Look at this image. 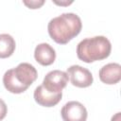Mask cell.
I'll return each mask as SVG.
<instances>
[{"label": "cell", "instance_id": "4", "mask_svg": "<svg viewBox=\"0 0 121 121\" xmlns=\"http://www.w3.org/2000/svg\"><path fill=\"white\" fill-rule=\"evenodd\" d=\"M67 75L71 83L78 88H86L92 85L94 78L92 73L80 65H71L67 68Z\"/></svg>", "mask_w": 121, "mask_h": 121}, {"label": "cell", "instance_id": "3", "mask_svg": "<svg viewBox=\"0 0 121 121\" xmlns=\"http://www.w3.org/2000/svg\"><path fill=\"white\" fill-rule=\"evenodd\" d=\"M68 80L69 77L66 72L60 70H53L45 75L42 85L48 92L58 94L61 93V91L66 87Z\"/></svg>", "mask_w": 121, "mask_h": 121}, {"label": "cell", "instance_id": "12", "mask_svg": "<svg viewBox=\"0 0 121 121\" xmlns=\"http://www.w3.org/2000/svg\"><path fill=\"white\" fill-rule=\"evenodd\" d=\"M23 3L29 9H40L43 4H44V1L43 0H30V1H26V0H24Z\"/></svg>", "mask_w": 121, "mask_h": 121}, {"label": "cell", "instance_id": "14", "mask_svg": "<svg viewBox=\"0 0 121 121\" xmlns=\"http://www.w3.org/2000/svg\"><path fill=\"white\" fill-rule=\"evenodd\" d=\"M111 121H121V112H116L111 119Z\"/></svg>", "mask_w": 121, "mask_h": 121}, {"label": "cell", "instance_id": "9", "mask_svg": "<svg viewBox=\"0 0 121 121\" xmlns=\"http://www.w3.org/2000/svg\"><path fill=\"white\" fill-rule=\"evenodd\" d=\"M34 58L37 62L41 65L48 66L51 65L56 60V51L55 49L46 43H39L34 50Z\"/></svg>", "mask_w": 121, "mask_h": 121}, {"label": "cell", "instance_id": "2", "mask_svg": "<svg viewBox=\"0 0 121 121\" xmlns=\"http://www.w3.org/2000/svg\"><path fill=\"white\" fill-rule=\"evenodd\" d=\"M111 51V42L105 36H95L83 39L77 46L78 58L87 63L108 58Z\"/></svg>", "mask_w": 121, "mask_h": 121}, {"label": "cell", "instance_id": "6", "mask_svg": "<svg viewBox=\"0 0 121 121\" xmlns=\"http://www.w3.org/2000/svg\"><path fill=\"white\" fill-rule=\"evenodd\" d=\"M60 115L63 121H86L88 112L78 101H69L60 110Z\"/></svg>", "mask_w": 121, "mask_h": 121}, {"label": "cell", "instance_id": "5", "mask_svg": "<svg viewBox=\"0 0 121 121\" xmlns=\"http://www.w3.org/2000/svg\"><path fill=\"white\" fill-rule=\"evenodd\" d=\"M14 78L23 86L28 88L38 78L36 68L27 62H21L11 69Z\"/></svg>", "mask_w": 121, "mask_h": 121}, {"label": "cell", "instance_id": "11", "mask_svg": "<svg viewBox=\"0 0 121 121\" xmlns=\"http://www.w3.org/2000/svg\"><path fill=\"white\" fill-rule=\"evenodd\" d=\"M3 84H4L5 88L12 94H21V93H24L25 91L27 90L26 87L21 85L14 78L11 69L5 72V74L3 76Z\"/></svg>", "mask_w": 121, "mask_h": 121}, {"label": "cell", "instance_id": "13", "mask_svg": "<svg viewBox=\"0 0 121 121\" xmlns=\"http://www.w3.org/2000/svg\"><path fill=\"white\" fill-rule=\"evenodd\" d=\"M7 112H8V107L5 103V101L0 98V121L6 117Z\"/></svg>", "mask_w": 121, "mask_h": 121}, {"label": "cell", "instance_id": "8", "mask_svg": "<svg viewBox=\"0 0 121 121\" xmlns=\"http://www.w3.org/2000/svg\"><path fill=\"white\" fill-rule=\"evenodd\" d=\"M98 76L99 79L105 84H116L121 79V65L117 62L108 63L100 68Z\"/></svg>", "mask_w": 121, "mask_h": 121}, {"label": "cell", "instance_id": "15", "mask_svg": "<svg viewBox=\"0 0 121 121\" xmlns=\"http://www.w3.org/2000/svg\"><path fill=\"white\" fill-rule=\"evenodd\" d=\"M54 3H56L57 5H70L73 3V1H70V2H58V1H54Z\"/></svg>", "mask_w": 121, "mask_h": 121}, {"label": "cell", "instance_id": "7", "mask_svg": "<svg viewBox=\"0 0 121 121\" xmlns=\"http://www.w3.org/2000/svg\"><path fill=\"white\" fill-rule=\"evenodd\" d=\"M35 101L43 107H54L57 105L62 97V92L58 94H53L48 92L43 85H39L34 90L33 94Z\"/></svg>", "mask_w": 121, "mask_h": 121}, {"label": "cell", "instance_id": "1", "mask_svg": "<svg viewBox=\"0 0 121 121\" xmlns=\"http://www.w3.org/2000/svg\"><path fill=\"white\" fill-rule=\"evenodd\" d=\"M82 28L81 19L78 15L68 12L51 19L47 25L48 34L59 44H66L78 36Z\"/></svg>", "mask_w": 121, "mask_h": 121}, {"label": "cell", "instance_id": "10", "mask_svg": "<svg viewBox=\"0 0 121 121\" xmlns=\"http://www.w3.org/2000/svg\"><path fill=\"white\" fill-rule=\"evenodd\" d=\"M16 43L13 37L9 34H0V59L10 57L15 51Z\"/></svg>", "mask_w": 121, "mask_h": 121}]
</instances>
